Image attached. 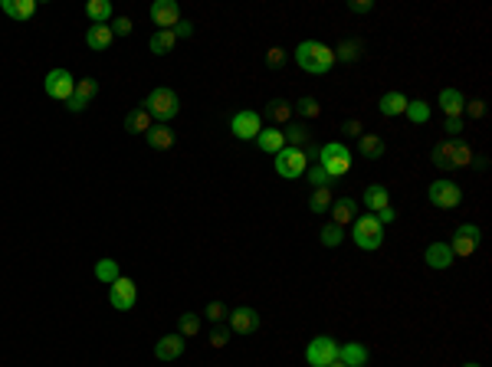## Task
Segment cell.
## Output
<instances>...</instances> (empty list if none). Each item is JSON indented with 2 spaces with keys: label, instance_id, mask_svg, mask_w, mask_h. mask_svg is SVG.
<instances>
[{
  "label": "cell",
  "instance_id": "ee69618b",
  "mask_svg": "<svg viewBox=\"0 0 492 367\" xmlns=\"http://www.w3.org/2000/svg\"><path fill=\"white\" fill-rule=\"evenodd\" d=\"M109 26H112L115 37H128V33H131V20H128V17H115Z\"/></svg>",
  "mask_w": 492,
  "mask_h": 367
},
{
  "label": "cell",
  "instance_id": "ffe728a7",
  "mask_svg": "<svg viewBox=\"0 0 492 367\" xmlns=\"http://www.w3.org/2000/svg\"><path fill=\"white\" fill-rule=\"evenodd\" d=\"M145 141L152 144L154 151H167V148H174V131H171L167 125H158V122H154V125L148 128Z\"/></svg>",
  "mask_w": 492,
  "mask_h": 367
},
{
  "label": "cell",
  "instance_id": "e0dca14e",
  "mask_svg": "<svg viewBox=\"0 0 492 367\" xmlns=\"http://www.w3.org/2000/svg\"><path fill=\"white\" fill-rule=\"evenodd\" d=\"M184 355V338L181 335H164L161 341L154 344V357L158 361H177Z\"/></svg>",
  "mask_w": 492,
  "mask_h": 367
},
{
  "label": "cell",
  "instance_id": "60d3db41",
  "mask_svg": "<svg viewBox=\"0 0 492 367\" xmlns=\"http://www.w3.org/2000/svg\"><path fill=\"white\" fill-rule=\"evenodd\" d=\"M230 312H227V305L224 302H210L207 308H203V318H210V321H224Z\"/></svg>",
  "mask_w": 492,
  "mask_h": 367
},
{
  "label": "cell",
  "instance_id": "52a82bcc",
  "mask_svg": "<svg viewBox=\"0 0 492 367\" xmlns=\"http://www.w3.org/2000/svg\"><path fill=\"white\" fill-rule=\"evenodd\" d=\"M46 95L56 102H69V95L76 92V76L69 69H50L46 73V82H43Z\"/></svg>",
  "mask_w": 492,
  "mask_h": 367
},
{
  "label": "cell",
  "instance_id": "d6a6232c",
  "mask_svg": "<svg viewBox=\"0 0 492 367\" xmlns=\"http://www.w3.org/2000/svg\"><path fill=\"white\" fill-rule=\"evenodd\" d=\"M473 164V144L466 141H453V154H450V167H469Z\"/></svg>",
  "mask_w": 492,
  "mask_h": 367
},
{
  "label": "cell",
  "instance_id": "836d02e7",
  "mask_svg": "<svg viewBox=\"0 0 492 367\" xmlns=\"http://www.w3.org/2000/svg\"><path fill=\"white\" fill-rule=\"evenodd\" d=\"M118 276H122V269H118V263H115V259H109V256H105V259H99V263H95V279H99V282L112 285Z\"/></svg>",
  "mask_w": 492,
  "mask_h": 367
},
{
  "label": "cell",
  "instance_id": "4316f807",
  "mask_svg": "<svg viewBox=\"0 0 492 367\" xmlns=\"http://www.w3.org/2000/svg\"><path fill=\"white\" fill-rule=\"evenodd\" d=\"M378 109H381V115H388V118H394V115H404L407 112V95H404V92H388V95H381Z\"/></svg>",
  "mask_w": 492,
  "mask_h": 367
},
{
  "label": "cell",
  "instance_id": "5bb4252c",
  "mask_svg": "<svg viewBox=\"0 0 492 367\" xmlns=\"http://www.w3.org/2000/svg\"><path fill=\"white\" fill-rule=\"evenodd\" d=\"M112 43H115V33H112V26H109V23H92L86 30V46H89V50L105 53Z\"/></svg>",
  "mask_w": 492,
  "mask_h": 367
},
{
  "label": "cell",
  "instance_id": "681fc988",
  "mask_svg": "<svg viewBox=\"0 0 492 367\" xmlns=\"http://www.w3.org/2000/svg\"><path fill=\"white\" fill-rule=\"evenodd\" d=\"M443 131H446L450 138H456V135L463 131V118H446V125H443Z\"/></svg>",
  "mask_w": 492,
  "mask_h": 367
},
{
  "label": "cell",
  "instance_id": "cb8c5ba5",
  "mask_svg": "<svg viewBox=\"0 0 492 367\" xmlns=\"http://www.w3.org/2000/svg\"><path fill=\"white\" fill-rule=\"evenodd\" d=\"M338 361L348 367H365L367 364V348L365 344H341L338 348Z\"/></svg>",
  "mask_w": 492,
  "mask_h": 367
},
{
  "label": "cell",
  "instance_id": "1f68e13d",
  "mask_svg": "<svg viewBox=\"0 0 492 367\" xmlns=\"http://www.w3.org/2000/svg\"><path fill=\"white\" fill-rule=\"evenodd\" d=\"M177 335L181 338H197L201 335V315L197 312H184L177 318Z\"/></svg>",
  "mask_w": 492,
  "mask_h": 367
},
{
  "label": "cell",
  "instance_id": "8d00e7d4",
  "mask_svg": "<svg viewBox=\"0 0 492 367\" xmlns=\"http://www.w3.org/2000/svg\"><path fill=\"white\" fill-rule=\"evenodd\" d=\"M450 154H453V141H437V148H433V164L440 167V171H450Z\"/></svg>",
  "mask_w": 492,
  "mask_h": 367
},
{
  "label": "cell",
  "instance_id": "ac0fdd59",
  "mask_svg": "<svg viewBox=\"0 0 492 367\" xmlns=\"http://www.w3.org/2000/svg\"><path fill=\"white\" fill-rule=\"evenodd\" d=\"M463 109H466V99H463V92L459 89H443L440 92V112L446 115V118H459Z\"/></svg>",
  "mask_w": 492,
  "mask_h": 367
},
{
  "label": "cell",
  "instance_id": "d6986e66",
  "mask_svg": "<svg viewBox=\"0 0 492 367\" xmlns=\"http://www.w3.org/2000/svg\"><path fill=\"white\" fill-rule=\"evenodd\" d=\"M152 125H154V118L148 115L145 105H138V109H131V112L125 115V131H131V135H148Z\"/></svg>",
  "mask_w": 492,
  "mask_h": 367
},
{
  "label": "cell",
  "instance_id": "d590c367",
  "mask_svg": "<svg viewBox=\"0 0 492 367\" xmlns=\"http://www.w3.org/2000/svg\"><path fill=\"white\" fill-rule=\"evenodd\" d=\"M407 118L414 122V125H423V122H430V105L423 99H417V102H407Z\"/></svg>",
  "mask_w": 492,
  "mask_h": 367
},
{
  "label": "cell",
  "instance_id": "816d5d0a",
  "mask_svg": "<svg viewBox=\"0 0 492 367\" xmlns=\"http://www.w3.org/2000/svg\"><path fill=\"white\" fill-rule=\"evenodd\" d=\"M345 135H352V138H361V122H358V118L345 122Z\"/></svg>",
  "mask_w": 492,
  "mask_h": 367
},
{
  "label": "cell",
  "instance_id": "277c9868",
  "mask_svg": "<svg viewBox=\"0 0 492 367\" xmlns=\"http://www.w3.org/2000/svg\"><path fill=\"white\" fill-rule=\"evenodd\" d=\"M352 236L354 243L361 246V250H378L381 243H384V227H381L378 220H374V214H365V216H354L352 223Z\"/></svg>",
  "mask_w": 492,
  "mask_h": 367
},
{
  "label": "cell",
  "instance_id": "44dd1931",
  "mask_svg": "<svg viewBox=\"0 0 492 367\" xmlns=\"http://www.w3.org/2000/svg\"><path fill=\"white\" fill-rule=\"evenodd\" d=\"M365 207H367V214H378V210H384V207H391V194H388V187H384V184H371V187H365Z\"/></svg>",
  "mask_w": 492,
  "mask_h": 367
},
{
  "label": "cell",
  "instance_id": "2e32d148",
  "mask_svg": "<svg viewBox=\"0 0 492 367\" xmlns=\"http://www.w3.org/2000/svg\"><path fill=\"white\" fill-rule=\"evenodd\" d=\"M328 214H331V223H335V227H348V223H354V216H358V203L352 200V197H341V200H335L331 203V210H328Z\"/></svg>",
  "mask_w": 492,
  "mask_h": 367
},
{
  "label": "cell",
  "instance_id": "3957f363",
  "mask_svg": "<svg viewBox=\"0 0 492 367\" xmlns=\"http://www.w3.org/2000/svg\"><path fill=\"white\" fill-rule=\"evenodd\" d=\"M318 164L325 167L328 180H338L352 171V151H348L345 144H338V141H331V144H325V148L318 151Z\"/></svg>",
  "mask_w": 492,
  "mask_h": 367
},
{
  "label": "cell",
  "instance_id": "30bf717a",
  "mask_svg": "<svg viewBox=\"0 0 492 367\" xmlns=\"http://www.w3.org/2000/svg\"><path fill=\"white\" fill-rule=\"evenodd\" d=\"M230 131L240 141H256V135L263 131V118H259V112H253V109H243V112H237L230 118Z\"/></svg>",
  "mask_w": 492,
  "mask_h": 367
},
{
  "label": "cell",
  "instance_id": "f1b7e54d",
  "mask_svg": "<svg viewBox=\"0 0 492 367\" xmlns=\"http://www.w3.org/2000/svg\"><path fill=\"white\" fill-rule=\"evenodd\" d=\"M86 17L92 23H112V3H109V0H89Z\"/></svg>",
  "mask_w": 492,
  "mask_h": 367
},
{
  "label": "cell",
  "instance_id": "db71d44e",
  "mask_svg": "<svg viewBox=\"0 0 492 367\" xmlns=\"http://www.w3.org/2000/svg\"><path fill=\"white\" fill-rule=\"evenodd\" d=\"M328 367H348V364H341V361H335V364H328Z\"/></svg>",
  "mask_w": 492,
  "mask_h": 367
},
{
  "label": "cell",
  "instance_id": "ba28073f",
  "mask_svg": "<svg viewBox=\"0 0 492 367\" xmlns=\"http://www.w3.org/2000/svg\"><path fill=\"white\" fill-rule=\"evenodd\" d=\"M459 200H463V190H459V184L456 180H433L430 184V203L433 207H440V210H453V207H459Z\"/></svg>",
  "mask_w": 492,
  "mask_h": 367
},
{
  "label": "cell",
  "instance_id": "7a4b0ae2",
  "mask_svg": "<svg viewBox=\"0 0 492 367\" xmlns=\"http://www.w3.org/2000/svg\"><path fill=\"white\" fill-rule=\"evenodd\" d=\"M141 105L148 109V115H152L158 125L171 122V118L181 112V99H177L174 89H154V92H148V99L141 102Z\"/></svg>",
  "mask_w": 492,
  "mask_h": 367
},
{
  "label": "cell",
  "instance_id": "484cf974",
  "mask_svg": "<svg viewBox=\"0 0 492 367\" xmlns=\"http://www.w3.org/2000/svg\"><path fill=\"white\" fill-rule=\"evenodd\" d=\"M292 102H286V99H273L269 105H266V118L273 122V125H289V118H292Z\"/></svg>",
  "mask_w": 492,
  "mask_h": 367
},
{
  "label": "cell",
  "instance_id": "f6af8a7d",
  "mask_svg": "<svg viewBox=\"0 0 492 367\" xmlns=\"http://www.w3.org/2000/svg\"><path fill=\"white\" fill-rule=\"evenodd\" d=\"M309 184H316V187H328V174H325V167L316 164L312 171H309Z\"/></svg>",
  "mask_w": 492,
  "mask_h": 367
},
{
  "label": "cell",
  "instance_id": "4fadbf2b",
  "mask_svg": "<svg viewBox=\"0 0 492 367\" xmlns=\"http://www.w3.org/2000/svg\"><path fill=\"white\" fill-rule=\"evenodd\" d=\"M177 20H181V7L174 0H154L152 3V23L158 30H174Z\"/></svg>",
  "mask_w": 492,
  "mask_h": 367
},
{
  "label": "cell",
  "instance_id": "603a6c76",
  "mask_svg": "<svg viewBox=\"0 0 492 367\" xmlns=\"http://www.w3.org/2000/svg\"><path fill=\"white\" fill-rule=\"evenodd\" d=\"M0 7L13 20H30L37 13V0H0Z\"/></svg>",
  "mask_w": 492,
  "mask_h": 367
},
{
  "label": "cell",
  "instance_id": "7bdbcfd3",
  "mask_svg": "<svg viewBox=\"0 0 492 367\" xmlns=\"http://www.w3.org/2000/svg\"><path fill=\"white\" fill-rule=\"evenodd\" d=\"M230 335H233L230 328H217V331H210V348H217V351H220V348H227V344H230Z\"/></svg>",
  "mask_w": 492,
  "mask_h": 367
},
{
  "label": "cell",
  "instance_id": "11a10c76",
  "mask_svg": "<svg viewBox=\"0 0 492 367\" xmlns=\"http://www.w3.org/2000/svg\"><path fill=\"white\" fill-rule=\"evenodd\" d=\"M463 367H480V364H463Z\"/></svg>",
  "mask_w": 492,
  "mask_h": 367
},
{
  "label": "cell",
  "instance_id": "f907efd6",
  "mask_svg": "<svg viewBox=\"0 0 492 367\" xmlns=\"http://www.w3.org/2000/svg\"><path fill=\"white\" fill-rule=\"evenodd\" d=\"M171 33H174V37H190V33H194V23H190V20H177Z\"/></svg>",
  "mask_w": 492,
  "mask_h": 367
},
{
  "label": "cell",
  "instance_id": "5b68a950",
  "mask_svg": "<svg viewBox=\"0 0 492 367\" xmlns=\"http://www.w3.org/2000/svg\"><path fill=\"white\" fill-rule=\"evenodd\" d=\"M305 167H309V154H305V148H282V151L276 154V174L279 178H302L305 174Z\"/></svg>",
  "mask_w": 492,
  "mask_h": 367
},
{
  "label": "cell",
  "instance_id": "9a60e30c",
  "mask_svg": "<svg viewBox=\"0 0 492 367\" xmlns=\"http://www.w3.org/2000/svg\"><path fill=\"white\" fill-rule=\"evenodd\" d=\"M453 250H450V243H430L427 253H423V263L430 269H450L453 266Z\"/></svg>",
  "mask_w": 492,
  "mask_h": 367
},
{
  "label": "cell",
  "instance_id": "e575fe53",
  "mask_svg": "<svg viewBox=\"0 0 492 367\" xmlns=\"http://www.w3.org/2000/svg\"><path fill=\"white\" fill-rule=\"evenodd\" d=\"M282 135H286L289 148H309V128L305 125H292L289 122V131H282Z\"/></svg>",
  "mask_w": 492,
  "mask_h": 367
},
{
  "label": "cell",
  "instance_id": "8992f818",
  "mask_svg": "<svg viewBox=\"0 0 492 367\" xmlns=\"http://www.w3.org/2000/svg\"><path fill=\"white\" fill-rule=\"evenodd\" d=\"M338 348H341V344L335 341V338L318 335V338H312V341H309L305 361H309V367H328V364H335V361H338Z\"/></svg>",
  "mask_w": 492,
  "mask_h": 367
},
{
  "label": "cell",
  "instance_id": "6da1fadb",
  "mask_svg": "<svg viewBox=\"0 0 492 367\" xmlns=\"http://www.w3.org/2000/svg\"><path fill=\"white\" fill-rule=\"evenodd\" d=\"M295 63H299V69L312 73V76H325L328 69L335 66V50L325 46V43H318V39H305L295 50Z\"/></svg>",
  "mask_w": 492,
  "mask_h": 367
},
{
  "label": "cell",
  "instance_id": "c3c4849f",
  "mask_svg": "<svg viewBox=\"0 0 492 367\" xmlns=\"http://www.w3.org/2000/svg\"><path fill=\"white\" fill-rule=\"evenodd\" d=\"M66 109H69V112H86L89 102H86V99H79L76 92H73V95H69V102H66Z\"/></svg>",
  "mask_w": 492,
  "mask_h": 367
},
{
  "label": "cell",
  "instance_id": "4dcf8cb0",
  "mask_svg": "<svg viewBox=\"0 0 492 367\" xmlns=\"http://www.w3.org/2000/svg\"><path fill=\"white\" fill-rule=\"evenodd\" d=\"M361 53H365V43H361V39H341V46L335 50V59H341V63H358Z\"/></svg>",
  "mask_w": 492,
  "mask_h": 367
},
{
  "label": "cell",
  "instance_id": "9c48e42d",
  "mask_svg": "<svg viewBox=\"0 0 492 367\" xmlns=\"http://www.w3.org/2000/svg\"><path fill=\"white\" fill-rule=\"evenodd\" d=\"M480 243H482L480 227H473V223H463V227L453 233V240H450V250H453V256H459V259H469V256L480 250Z\"/></svg>",
  "mask_w": 492,
  "mask_h": 367
},
{
  "label": "cell",
  "instance_id": "7402d4cb",
  "mask_svg": "<svg viewBox=\"0 0 492 367\" xmlns=\"http://www.w3.org/2000/svg\"><path fill=\"white\" fill-rule=\"evenodd\" d=\"M256 144H259V151L279 154L282 148H286V135H282L279 128H263V131L256 135Z\"/></svg>",
  "mask_w": 492,
  "mask_h": 367
},
{
  "label": "cell",
  "instance_id": "f546056e",
  "mask_svg": "<svg viewBox=\"0 0 492 367\" xmlns=\"http://www.w3.org/2000/svg\"><path fill=\"white\" fill-rule=\"evenodd\" d=\"M177 37L171 33V30H154L152 39H148V46H152V53H158V56H167V53L174 50Z\"/></svg>",
  "mask_w": 492,
  "mask_h": 367
},
{
  "label": "cell",
  "instance_id": "74e56055",
  "mask_svg": "<svg viewBox=\"0 0 492 367\" xmlns=\"http://www.w3.org/2000/svg\"><path fill=\"white\" fill-rule=\"evenodd\" d=\"M295 112L302 115V118H318L322 115V105H318V99H312V95H305V99H299L295 105H292Z\"/></svg>",
  "mask_w": 492,
  "mask_h": 367
},
{
  "label": "cell",
  "instance_id": "f35d334b",
  "mask_svg": "<svg viewBox=\"0 0 492 367\" xmlns=\"http://www.w3.org/2000/svg\"><path fill=\"white\" fill-rule=\"evenodd\" d=\"M76 95L92 102L95 95H99V82H95V79H76Z\"/></svg>",
  "mask_w": 492,
  "mask_h": 367
},
{
  "label": "cell",
  "instance_id": "f5cc1de1",
  "mask_svg": "<svg viewBox=\"0 0 492 367\" xmlns=\"http://www.w3.org/2000/svg\"><path fill=\"white\" fill-rule=\"evenodd\" d=\"M352 10L354 13H367V10H374V3H371V0H352Z\"/></svg>",
  "mask_w": 492,
  "mask_h": 367
},
{
  "label": "cell",
  "instance_id": "7c38bea8",
  "mask_svg": "<svg viewBox=\"0 0 492 367\" xmlns=\"http://www.w3.org/2000/svg\"><path fill=\"white\" fill-rule=\"evenodd\" d=\"M230 331L233 335H256L259 331V312L243 305V308H233L230 312Z\"/></svg>",
  "mask_w": 492,
  "mask_h": 367
},
{
  "label": "cell",
  "instance_id": "b9f144b4",
  "mask_svg": "<svg viewBox=\"0 0 492 367\" xmlns=\"http://www.w3.org/2000/svg\"><path fill=\"white\" fill-rule=\"evenodd\" d=\"M286 56H289V53L282 50V46H273V50L266 53V66H269V69H279V66L286 63Z\"/></svg>",
  "mask_w": 492,
  "mask_h": 367
},
{
  "label": "cell",
  "instance_id": "8fae6325",
  "mask_svg": "<svg viewBox=\"0 0 492 367\" xmlns=\"http://www.w3.org/2000/svg\"><path fill=\"white\" fill-rule=\"evenodd\" d=\"M109 302H112V308H118V312L135 308V302H138V285H135L131 279L118 276L112 285H109Z\"/></svg>",
  "mask_w": 492,
  "mask_h": 367
},
{
  "label": "cell",
  "instance_id": "83f0119b",
  "mask_svg": "<svg viewBox=\"0 0 492 367\" xmlns=\"http://www.w3.org/2000/svg\"><path fill=\"white\" fill-rule=\"evenodd\" d=\"M331 203H335L331 184H328V187H316V190H312V197H309V207H312V214H328V210H331Z\"/></svg>",
  "mask_w": 492,
  "mask_h": 367
},
{
  "label": "cell",
  "instance_id": "7dc6e473",
  "mask_svg": "<svg viewBox=\"0 0 492 367\" xmlns=\"http://www.w3.org/2000/svg\"><path fill=\"white\" fill-rule=\"evenodd\" d=\"M374 220H378L381 227H388V223H394V220H397V210H394V207H384V210H378V214H374Z\"/></svg>",
  "mask_w": 492,
  "mask_h": 367
},
{
  "label": "cell",
  "instance_id": "d4e9b609",
  "mask_svg": "<svg viewBox=\"0 0 492 367\" xmlns=\"http://www.w3.org/2000/svg\"><path fill=\"white\" fill-rule=\"evenodd\" d=\"M358 151L365 154L367 161H378V158H384L388 144H384L381 135H361V138H358Z\"/></svg>",
  "mask_w": 492,
  "mask_h": 367
},
{
  "label": "cell",
  "instance_id": "bcb514c9",
  "mask_svg": "<svg viewBox=\"0 0 492 367\" xmlns=\"http://www.w3.org/2000/svg\"><path fill=\"white\" fill-rule=\"evenodd\" d=\"M463 112H466L469 118H482V115H486V102H482V99L466 102V109H463Z\"/></svg>",
  "mask_w": 492,
  "mask_h": 367
},
{
  "label": "cell",
  "instance_id": "ab89813d",
  "mask_svg": "<svg viewBox=\"0 0 492 367\" xmlns=\"http://www.w3.org/2000/svg\"><path fill=\"white\" fill-rule=\"evenodd\" d=\"M341 236H345V229L335 227V223H328V227L322 229V243H325V246H338Z\"/></svg>",
  "mask_w": 492,
  "mask_h": 367
}]
</instances>
